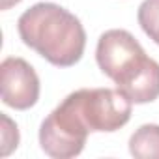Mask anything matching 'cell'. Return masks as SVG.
<instances>
[{"label":"cell","instance_id":"cell-1","mask_svg":"<svg viewBox=\"0 0 159 159\" xmlns=\"http://www.w3.org/2000/svg\"><path fill=\"white\" fill-rule=\"evenodd\" d=\"M23 43L58 67H71L84 54L83 23L54 2H38L17 21Z\"/></svg>","mask_w":159,"mask_h":159},{"label":"cell","instance_id":"cell-2","mask_svg":"<svg viewBox=\"0 0 159 159\" xmlns=\"http://www.w3.org/2000/svg\"><path fill=\"white\" fill-rule=\"evenodd\" d=\"M90 129L81 114L75 92H71L39 127L41 150L54 159H71L84 150Z\"/></svg>","mask_w":159,"mask_h":159},{"label":"cell","instance_id":"cell-3","mask_svg":"<svg viewBox=\"0 0 159 159\" xmlns=\"http://www.w3.org/2000/svg\"><path fill=\"white\" fill-rule=\"evenodd\" d=\"M75 98L90 131L112 133L131 118L133 103L118 88H81Z\"/></svg>","mask_w":159,"mask_h":159},{"label":"cell","instance_id":"cell-4","mask_svg":"<svg viewBox=\"0 0 159 159\" xmlns=\"http://www.w3.org/2000/svg\"><path fill=\"white\" fill-rule=\"evenodd\" d=\"M96 60L99 69L118 86L148 60V56L133 34L122 28H112L99 36Z\"/></svg>","mask_w":159,"mask_h":159},{"label":"cell","instance_id":"cell-5","mask_svg":"<svg viewBox=\"0 0 159 159\" xmlns=\"http://www.w3.org/2000/svg\"><path fill=\"white\" fill-rule=\"evenodd\" d=\"M0 84L2 101L15 111H26L39 99V77L25 58L10 56L0 64Z\"/></svg>","mask_w":159,"mask_h":159},{"label":"cell","instance_id":"cell-6","mask_svg":"<svg viewBox=\"0 0 159 159\" xmlns=\"http://www.w3.org/2000/svg\"><path fill=\"white\" fill-rule=\"evenodd\" d=\"M131 103H152L159 98V64L148 58L129 79L116 86Z\"/></svg>","mask_w":159,"mask_h":159},{"label":"cell","instance_id":"cell-7","mask_svg":"<svg viewBox=\"0 0 159 159\" xmlns=\"http://www.w3.org/2000/svg\"><path fill=\"white\" fill-rule=\"evenodd\" d=\"M129 153L137 159H159V125H140L129 139Z\"/></svg>","mask_w":159,"mask_h":159},{"label":"cell","instance_id":"cell-8","mask_svg":"<svg viewBox=\"0 0 159 159\" xmlns=\"http://www.w3.org/2000/svg\"><path fill=\"white\" fill-rule=\"evenodd\" d=\"M137 19L144 34L159 45V0H144L139 6Z\"/></svg>","mask_w":159,"mask_h":159},{"label":"cell","instance_id":"cell-9","mask_svg":"<svg viewBox=\"0 0 159 159\" xmlns=\"http://www.w3.org/2000/svg\"><path fill=\"white\" fill-rule=\"evenodd\" d=\"M0 118H2V133H0L2 150H0V155L6 157L19 146V129H17V124H13L6 114H2Z\"/></svg>","mask_w":159,"mask_h":159},{"label":"cell","instance_id":"cell-10","mask_svg":"<svg viewBox=\"0 0 159 159\" xmlns=\"http://www.w3.org/2000/svg\"><path fill=\"white\" fill-rule=\"evenodd\" d=\"M21 0H0V10H10L11 6H15V4H19Z\"/></svg>","mask_w":159,"mask_h":159}]
</instances>
